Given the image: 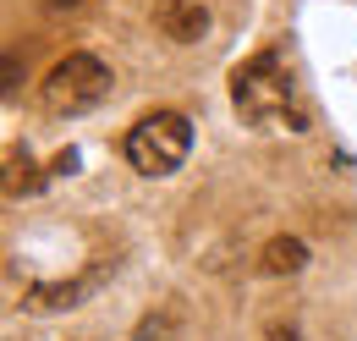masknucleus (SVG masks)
<instances>
[{"mask_svg":"<svg viewBox=\"0 0 357 341\" xmlns=\"http://www.w3.org/2000/svg\"><path fill=\"white\" fill-rule=\"evenodd\" d=\"M303 264H308V248H303L297 237H275V242L264 248V270L269 275H297Z\"/></svg>","mask_w":357,"mask_h":341,"instance_id":"obj_5","label":"nucleus"},{"mask_svg":"<svg viewBox=\"0 0 357 341\" xmlns=\"http://www.w3.org/2000/svg\"><path fill=\"white\" fill-rule=\"evenodd\" d=\"M231 105L248 127L264 132H308V110L297 99V83L280 61V50H259L231 72Z\"/></svg>","mask_w":357,"mask_h":341,"instance_id":"obj_1","label":"nucleus"},{"mask_svg":"<svg viewBox=\"0 0 357 341\" xmlns=\"http://www.w3.org/2000/svg\"><path fill=\"white\" fill-rule=\"evenodd\" d=\"M187 149H192V122L181 110H149L127 132V143H121V154H127V166L137 176H171V170H181Z\"/></svg>","mask_w":357,"mask_h":341,"instance_id":"obj_2","label":"nucleus"},{"mask_svg":"<svg viewBox=\"0 0 357 341\" xmlns=\"http://www.w3.org/2000/svg\"><path fill=\"white\" fill-rule=\"evenodd\" d=\"M6 166H11V176H6V198H28V193H39V187H45V176H39V166H33V154H28V149H22V154H11Z\"/></svg>","mask_w":357,"mask_h":341,"instance_id":"obj_6","label":"nucleus"},{"mask_svg":"<svg viewBox=\"0 0 357 341\" xmlns=\"http://www.w3.org/2000/svg\"><path fill=\"white\" fill-rule=\"evenodd\" d=\"M154 28L171 44H192L209 28V11H204L198 0H154Z\"/></svg>","mask_w":357,"mask_h":341,"instance_id":"obj_4","label":"nucleus"},{"mask_svg":"<svg viewBox=\"0 0 357 341\" xmlns=\"http://www.w3.org/2000/svg\"><path fill=\"white\" fill-rule=\"evenodd\" d=\"M105 94H110V66L89 50H72L66 61H55L39 83V99H45L50 116H83Z\"/></svg>","mask_w":357,"mask_h":341,"instance_id":"obj_3","label":"nucleus"}]
</instances>
